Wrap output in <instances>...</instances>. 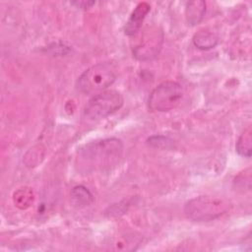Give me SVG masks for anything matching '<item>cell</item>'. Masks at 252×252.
I'll return each instance as SVG.
<instances>
[{
    "instance_id": "obj_10",
    "label": "cell",
    "mask_w": 252,
    "mask_h": 252,
    "mask_svg": "<svg viewBox=\"0 0 252 252\" xmlns=\"http://www.w3.org/2000/svg\"><path fill=\"white\" fill-rule=\"evenodd\" d=\"M236 152L241 157L250 158L252 153V130L251 126H248L242 134L239 136L236 145H235Z\"/></svg>"
},
{
    "instance_id": "obj_5",
    "label": "cell",
    "mask_w": 252,
    "mask_h": 252,
    "mask_svg": "<svg viewBox=\"0 0 252 252\" xmlns=\"http://www.w3.org/2000/svg\"><path fill=\"white\" fill-rule=\"evenodd\" d=\"M182 95L183 90L179 83L165 81L153 90L148 99V106L152 111H169L180 103Z\"/></svg>"
},
{
    "instance_id": "obj_8",
    "label": "cell",
    "mask_w": 252,
    "mask_h": 252,
    "mask_svg": "<svg viewBox=\"0 0 252 252\" xmlns=\"http://www.w3.org/2000/svg\"><path fill=\"white\" fill-rule=\"evenodd\" d=\"M219 42L218 35L209 29H201L193 35V43L202 50L214 48Z\"/></svg>"
},
{
    "instance_id": "obj_1",
    "label": "cell",
    "mask_w": 252,
    "mask_h": 252,
    "mask_svg": "<svg viewBox=\"0 0 252 252\" xmlns=\"http://www.w3.org/2000/svg\"><path fill=\"white\" fill-rule=\"evenodd\" d=\"M116 80L111 64L97 63L85 70L76 82L77 89L85 94L95 95L104 92Z\"/></svg>"
},
{
    "instance_id": "obj_13",
    "label": "cell",
    "mask_w": 252,
    "mask_h": 252,
    "mask_svg": "<svg viewBox=\"0 0 252 252\" xmlns=\"http://www.w3.org/2000/svg\"><path fill=\"white\" fill-rule=\"evenodd\" d=\"M71 4L75 5L77 8H80V9H89L93 5H94L95 2L94 1H75V2H72Z\"/></svg>"
},
{
    "instance_id": "obj_11",
    "label": "cell",
    "mask_w": 252,
    "mask_h": 252,
    "mask_svg": "<svg viewBox=\"0 0 252 252\" xmlns=\"http://www.w3.org/2000/svg\"><path fill=\"white\" fill-rule=\"evenodd\" d=\"M71 198L74 205H76L77 207L88 206L94 200L93 194L88 190V188L83 185H79L73 188L71 192Z\"/></svg>"
},
{
    "instance_id": "obj_7",
    "label": "cell",
    "mask_w": 252,
    "mask_h": 252,
    "mask_svg": "<svg viewBox=\"0 0 252 252\" xmlns=\"http://www.w3.org/2000/svg\"><path fill=\"white\" fill-rule=\"evenodd\" d=\"M151 10V6L147 2L139 3L132 14L130 15L128 21L126 22L124 32L128 36H135L140 32L143 22Z\"/></svg>"
},
{
    "instance_id": "obj_2",
    "label": "cell",
    "mask_w": 252,
    "mask_h": 252,
    "mask_svg": "<svg viewBox=\"0 0 252 252\" xmlns=\"http://www.w3.org/2000/svg\"><path fill=\"white\" fill-rule=\"evenodd\" d=\"M123 145L120 140L111 138L85 146L80 157L91 162V166L103 167L116 162L122 155Z\"/></svg>"
},
{
    "instance_id": "obj_12",
    "label": "cell",
    "mask_w": 252,
    "mask_h": 252,
    "mask_svg": "<svg viewBox=\"0 0 252 252\" xmlns=\"http://www.w3.org/2000/svg\"><path fill=\"white\" fill-rule=\"evenodd\" d=\"M32 202V193L30 189L22 188L14 194V203L21 209H26Z\"/></svg>"
},
{
    "instance_id": "obj_6",
    "label": "cell",
    "mask_w": 252,
    "mask_h": 252,
    "mask_svg": "<svg viewBox=\"0 0 252 252\" xmlns=\"http://www.w3.org/2000/svg\"><path fill=\"white\" fill-rule=\"evenodd\" d=\"M163 34L158 28L146 30L139 40V43L133 47V56L140 61H148L155 58L161 49Z\"/></svg>"
},
{
    "instance_id": "obj_9",
    "label": "cell",
    "mask_w": 252,
    "mask_h": 252,
    "mask_svg": "<svg viewBox=\"0 0 252 252\" xmlns=\"http://www.w3.org/2000/svg\"><path fill=\"white\" fill-rule=\"evenodd\" d=\"M206 13V3L205 1L197 0L188 2L185 9L186 21L191 26L198 25L204 18Z\"/></svg>"
},
{
    "instance_id": "obj_4",
    "label": "cell",
    "mask_w": 252,
    "mask_h": 252,
    "mask_svg": "<svg viewBox=\"0 0 252 252\" xmlns=\"http://www.w3.org/2000/svg\"><path fill=\"white\" fill-rule=\"evenodd\" d=\"M124 103L122 94L114 90L104 91L93 95L84 107V115L91 120H99L105 118L117 110Z\"/></svg>"
},
{
    "instance_id": "obj_3",
    "label": "cell",
    "mask_w": 252,
    "mask_h": 252,
    "mask_svg": "<svg viewBox=\"0 0 252 252\" xmlns=\"http://www.w3.org/2000/svg\"><path fill=\"white\" fill-rule=\"evenodd\" d=\"M227 204L216 197L199 196L189 200L184 206V214L193 221H210L222 216Z\"/></svg>"
}]
</instances>
